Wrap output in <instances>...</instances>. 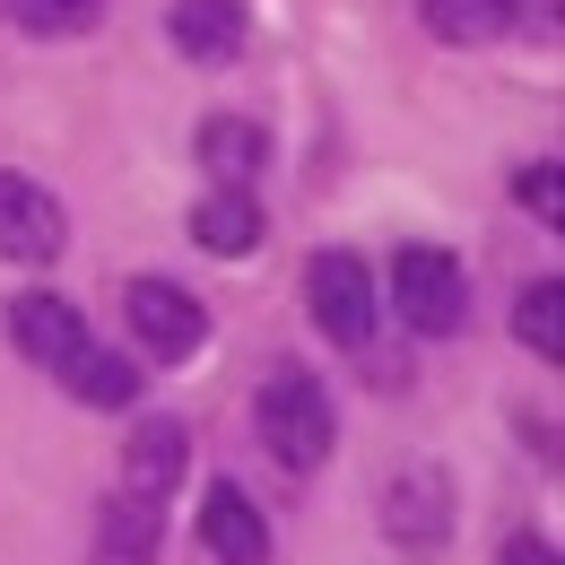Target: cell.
<instances>
[{
	"mask_svg": "<svg viewBox=\"0 0 565 565\" xmlns=\"http://www.w3.org/2000/svg\"><path fill=\"white\" fill-rule=\"evenodd\" d=\"M392 313L418 340H452L461 313H470V270L444 244H401V262H392Z\"/></svg>",
	"mask_w": 565,
	"mask_h": 565,
	"instance_id": "1",
	"label": "cell"
},
{
	"mask_svg": "<svg viewBox=\"0 0 565 565\" xmlns=\"http://www.w3.org/2000/svg\"><path fill=\"white\" fill-rule=\"evenodd\" d=\"M262 444L279 452L287 470H322L331 461V444H340V426H331V392L313 383V374H270L262 383Z\"/></svg>",
	"mask_w": 565,
	"mask_h": 565,
	"instance_id": "2",
	"label": "cell"
},
{
	"mask_svg": "<svg viewBox=\"0 0 565 565\" xmlns=\"http://www.w3.org/2000/svg\"><path fill=\"white\" fill-rule=\"evenodd\" d=\"M122 313H131V340L157 365H192V356L210 349V305L174 279H131L122 287Z\"/></svg>",
	"mask_w": 565,
	"mask_h": 565,
	"instance_id": "3",
	"label": "cell"
},
{
	"mask_svg": "<svg viewBox=\"0 0 565 565\" xmlns=\"http://www.w3.org/2000/svg\"><path fill=\"white\" fill-rule=\"evenodd\" d=\"M305 305H313V322L340 349H365V331H374V279H365L356 253H313L305 262Z\"/></svg>",
	"mask_w": 565,
	"mask_h": 565,
	"instance_id": "4",
	"label": "cell"
},
{
	"mask_svg": "<svg viewBox=\"0 0 565 565\" xmlns=\"http://www.w3.org/2000/svg\"><path fill=\"white\" fill-rule=\"evenodd\" d=\"M62 244H71L62 201H53L35 174H9V166H0V262H53Z\"/></svg>",
	"mask_w": 565,
	"mask_h": 565,
	"instance_id": "5",
	"label": "cell"
},
{
	"mask_svg": "<svg viewBox=\"0 0 565 565\" xmlns=\"http://www.w3.org/2000/svg\"><path fill=\"white\" fill-rule=\"evenodd\" d=\"M383 522H392V540L409 548V557H435L444 548V531H452V488H444V470H401L392 495H383Z\"/></svg>",
	"mask_w": 565,
	"mask_h": 565,
	"instance_id": "6",
	"label": "cell"
},
{
	"mask_svg": "<svg viewBox=\"0 0 565 565\" xmlns=\"http://www.w3.org/2000/svg\"><path fill=\"white\" fill-rule=\"evenodd\" d=\"M9 340H18V356H35V365H71L78 349H87V322H78L71 296H53V287H35V296H18L9 305Z\"/></svg>",
	"mask_w": 565,
	"mask_h": 565,
	"instance_id": "7",
	"label": "cell"
},
{
	"mask_svg": "<svg viewBox=\"0 0 565 565\" xmlns=\"http://www.w3.org/2000/svg\"><path fill=\"white\" fill-rule=\"evenodd\" d=\"M166 35H174V53L183 62H235L244 53V0H174V18H166Z\"/></svg>",
	"mask_w": 565,
	"mask_h": 565,
	"instance_id": "8",
	"label": "cell"
},
{
	"mask_svg": "<svg viewBox=\"0 0 565 565\" xmlns=\"http://www.w3.org/2000/svg\"><path fill=\"white\" fill-rule=\"evenodd\" d=\"M174 479H183V426H174V418H140V426H131V444H122V495L166 504Z\"/></svg>",
	"mask_w": 565,
	"mask_h": 565,
	"instance_id": "9",
	"label": "cell"
},
{
	"mask_svg": "<svg viewBox=\"0 0 565 565\" xmlns=\"http://www.w3.org/2000/svg\"><path fill=\"white\" fill-rule=\"evenodd\" d=\"M201 548L217 565H270V522L244 504V488H210V504H201Z\"/></svg>",
	"mask_w": 565,
	"mask_h": 565,
	"instance_id": "10",
	"label": "cell"
},
{
	"mask_svg": "<svg viewBox=\"0 0 565 565\" xmlns=\"http://www.w3.org/2000/svg\"><path fill=\"white\" fill-rule=\"evenodd\" d=\"M192 244H201V253H226V262L253 253V244H262V201H253L244 183H217L210 201H192Z\"/></svg>",
	"mask_w": 565,
	"mask_h": 565,
	"instance_id": "11",
	"label": "cell"
},
{
	"mask_svg": "<svg viewBox=\"0 0 565 565\" xmlns=\"http://www.w3.org/2000/svg\"><path fill=\"white\" fill-rule=\"evenodd\" d=\"M62 383H71L87 409H131V401H140V365H131L122 349H96V340L62 365Z\"/></svg>",
	"mask_w": 565,
	"mask_h": 565,
	"instance_id": "12",
	"label": "cell"
},
{
	"mask_svg": "<svg viewBox=\"0 0 565 565\" xmlns=\"http://www.w3.org/2000/svg\"><path fill=\"white\" fill-rule=\"evenodd\" d=\"M201 166H210L217 183H253V174L270 166V140H262L253 122H235V114H217V122H201Z\"/></svg>",
	"mask_w": 565,
	"mask_h": 565,
	"instance_id": "13",
	"label": "cell"
},
{
	"mask_svg": "<svg viewBox=\"0 0 565 565\" xmlns=\"http://www.w3.org/2000/svg\"><path fill=\"white\" fill-rule=\"evenodd\" d=\"M513 340H522L531 356H548V365L565 356V287L557 279H540V287L513 296Z\"/></svg>",
	"mask_w": 565,
	"mask_h": 565,
	"instance_id": "14",
	"label": "cell"
},
{
	"mask_svg": "<svg viewBox=\"0 0 565 565\" xmlns=\"http://www.w3.org/2000/svg\"><path fill=\"white\" fill-rule=\"evenodd\" d=\"M96 540H105V565H148V548H157V504H140V495H114Z\"/></svg>",
	"mask_w": 565,
	"mask_h": 565,
	"instance_id": "15",
	"label": "cell"
},
{
	"mask_svg": "<svg viewBox=\"0 0 565 565\" xmlns=\"http://www.w3.org/2000/svg\"><path fill=\"white\" fill-rule=\"evenodd\" d=\"M418 9L444 44H488V35H504V9L495 0H418Z\"/></svg>",
	"mask_w": 565,
	"mask_h": 565,
	"instance_id": "16",
	"label": "cell"
},
{
	"mask_svg": "<svg viewBox=\"0 0 565 565\" xmlns=\"http://www.w3.org/2000/svg\"><path fill=\"white\" fill-rule=\"evenodd\" d=\"M9 18H18L26 35H87V26L105 18V0H9Z\"/></svg>",
	"mask_w": 565,
	"mask_h": 565,
	"instance_id": "17",
	"label": "cell"
},
{
	"mask_svg": "<svg viewBox=\"0 0 565 565\" xmlns=\"http://www.w3.org/2000/svg\"><path fill=\"white\" fill-rule=\"evenodd\" d=\"M513 192H522V210L540 217V226H565V166H557V157L522 166V174H513Z\"/></svg>",
	"mask_w": 565,
	"mask_h": 565,
	"instance_id": "18",
	"label": "cell"
},
{
	"mask_svg": "<svg viewBox=\"0 0 565 565\" xmlns=\"http://www.w3.org/2000/svg\"><path fill=\"white\" fill-rule=\"evenodd\" d=\"M504 565H557V548L540 531H522V540H504Z\"/></svg>",
	"mask_w": 565,
	"mask_h": 565,
	"instance_id": "19",
	"label": "cell"
},
{
	"mask_svg": "<svg viewBox=\"0 0 565 565\" xmlns=\"http://www.w3.org/2000/svg\"><path fill=\"white\" fill-rule=\"evenodd\" d=\"M495 9H504V26H513V18H522V26H540V18H557V0H495Z\"/></svg>",
	"mask_w": 565,
	"mask_h": 565,
	"instance_id": "20",
	"label": "cell"
}]
</instances>
